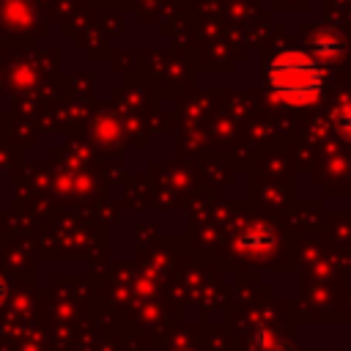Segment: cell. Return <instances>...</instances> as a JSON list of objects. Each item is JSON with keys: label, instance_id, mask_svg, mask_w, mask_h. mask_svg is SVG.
Listing matches in <instances>:
<instances>
[{"label": "cell", "instance_id": "obj_1", "mask_svg": "<svg viewBox=\"0 0 351 351\" xmlns=\"http://www.w3.org/2000/svg\"><path fill=\"white\" fill-rule=\"evenodd\" d=\"M266 80L277 101L291 107H304L321 96L324 69L315 60V55L302 49H285L269 63Z\"/></svg>", "mask_w": 351, "mask_h": 351}, {"label": "cell", "instance_id": "obj_2", "mask_svg": "<svg viewBox=\"0 0 351 351\" xmlns=\"http://www.w3.org/2000/svg\"><path fill=\"white\" fill-rule=\"evenodd\" d=\"M343 44H340V36H335L332 30H321L315 38H313V52H315V60H335L340 55Z\"/></svg>", "mask_w": 351, "mask_h": 351}, {"label": "cell", "instance_id": "obj_3", "mask_svg": "<svg viewBox=\"0 0 351 351\" xmlns=\"http://www.w3.org/2000/svg\"><path fill=\"white\" fill-rule=\"evenodd\" d=\"M0 14H3V19H5L8 25H16V27L30 22V8H27L22 0H5L3 8H0Z\"/></svg>", "mask_w": 351, "mask_h": 351}, {"label": "cell", "instance_id": "obj_4", "mask_svg": "<svg viewBox=\"0 0 351 351\" xmlns=\"http://www.w3.org/2000/svg\"><path fill=\"white\" fill-rule=\"evenodd\" d=\"M335 126H337V132H340L346 140H351V104H346V107L337 110V115H335Z\"/></svg>", "mask_w": 351, "mask_h": 351}]
</instances>
